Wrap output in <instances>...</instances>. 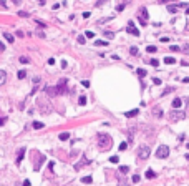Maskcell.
Segmentation results:
<instances>
[{
  "instance_id": "1",
  "label": "cell",
  "mask_w": 189,
  "mask_h": 186,
  "mask_svg": "<svg viewBox=\"0 0 189 186\" xmlns=\"http://www.w3.org/2000/svg\"><path fill=\"white\" fill-rule=\"evenodd\" d=\"M184 118H186V113H184L183 110H179V108H174V110L169 113V120L171 121H183Z\"/></svg>"
},
{
  "instance_id": "2",
  "label": "cell",
  "mask_w": 189,
  "mask_h": 186,
  "mask_svg": "<svg viewBox=\"0 0 189 186\" xmlns=\"http://www.w3.org/2000/svg\"><path fill=\"white\" fill-rule=\"evenodd\" d=\"M110 143H111V136L108 133H98V145L101 148H106Z\"/></svg>"
},
{
  "instance_id": "3",
  "label": "cell",
  "mask_w": 189,
  "mask_h": 186,
  "mask_svg": "<svg viewBox=\"0 0 189 186\" xmlns=\"http://www.w3.org/2000/svg\"><path fill=\"white\" fill-rule=\"evenodd\" d=\"M149 155H151V148L148 145H141L138 148V158L139 160H148Z\"/></svg>"
},
{
  "instance_id": "4",
  "label": "cell",
  "mask_w": 189,
  "mask_h": 186,
  "mask_svg": "<svg viewBox=\"0 0 189 186\" xmlns=\"http://www.w3.org/2000/svg\"><path fill=\"white\" fill-rule=\"evenodd\" d=\"M156 156L159 158V160H164V158H167V156H169V146L161 145L159 148L156 150Z\"/></svg>"
},
{
  "instance_id": "5",
  "label": "cell",
  "mask_w": 189,
  "mask_h": 186,
  "mask_svg": "<svg viewBox=\"0 0 189 186\" xmlns=\"http://www.w3.org/2000/svg\"><path fill=\"white\" fill-rule=\"evenodd\" d=\"M126 32H128V33H131V35H134V37H139V30L134 27V23H133V22H128Z\"/></svg>"
},
{
  "instance_id": "6",
  "label": "cell",
  "mask_w": 189,
  "mask_h": 186,
  "mask_svg": "<svg viewBox=\"0 0 189 186\" xmlns=\"http://www.w3.org/2000/svg\"><path fill=\"white\" fill-rule=\"evenodd\" d=\"M148 8H146V7H141V8H139V20H148Z\"/></svg>"
},
{
  "instance_id": "7",
  "label": "cell",
  "mask_w": 189,
  "mask_h": 186,
  "mask_svg": "<svg viewBox=\"0 0 189 186\" xmlns=\"http://www.w3.org/2000/svg\"><path fill=\"white\" fill-rule=\"evenodd\" d=\"M45 93H47L48 96H55V95H58L57 86H47V88H45Z\"/></svg>"
},
{
  "instance_id": "8",
  "label": "cell",
  "mask_w": 189,
  "mask_h": 186,
  "mask_svg": "<svg viewBox=\"0 0 189 186\" xmlns=\"http://www.w3.org/2000/svg\"><path fill=\"white\" fill-rule=\"evenodd\" d=\"M83 164H90V160H86L85 156L81 158V161H80V163H76V164H75V170H80V168H81Z\"/></svg>"
},
{
  "instance_id": "9",
  "label": "cell",
  "mask_w": 189,
  "mask_h": 186,
  "mask_svg": "<svg viewBox=\"0 0 189 186\" xmlns=\"http://www.w3.org/2000/svg\"><path fill=\"white\" fill-rule=\"evenodd\" d=\"M138 113H139V110H138V108H134V110H131V111H126L124 117L126 118H133V117H136Z\"/></svg>"
},
{
  "instance_id": "10",
  "label": "cell",
  "mask_w": 189,
  "mask_h": 186,
  "mask_svg": "<svg viewBox=\"0 0 189 186\" xmlns=\"http://www.w3.org/2000/svg\"><path fill=\"white\" fill-rule=\"evenodd\" d=\"M23 153H25V148H20V150H18V156H17V164L22 163V160H23Z\"/></svg>"
},
{
  "instance_id": "11",
  "label": "cell",
  "mask_w": 189,
  "mask_h": 186,
  "mask_svg": "<svg viewBox=\"0 0 189 186\" xmlns=\"http://www.w3.org/2000/svg\"><path fill=\"white\" fill-rule=\"evenodd\" d=\"M5 82H7V73H5V70H0V86Z\"/></svg>"
},
{
  "instance_id": "12",
  "label": "cell",
  "mask_w": 189,
  "mask_h": 186,
  "mask_svg": "<svg viewBox=\"0 0 189 186\" xmlns=\"http://www.w3.org/2000/svg\"><path fill=\"white\" fill-rule=\"evenodd\" d=\"M153 115H154V117H158V118H161V117H163V111H161V108H159V107H154V108H153Z\"/></svg>"
},
{
  "instance_id": "13",
  "label": "cell",
  "mask_w": 189,
  "mask_h": 186,
  "mask_svg": "<svg viewBox=\"0 0 189 186\" xmlns=\"http://www.w3.org/2000/svg\"><path fill=\"white\" fill-rule=\"evenodd\" d=\"M3 37H5V40L8 42V43H13V40H15V37H13V35H10L8 32H5V33H3Z\"/></svg>"
},
{
  "instance_id": "14",
  "label": "cell",
  "mask_w": 189,
  "mask_h": 186,
  "mask_svg": "<svg viewBox=\"0 0 189 186\" xmlns=\"http://www.w3.org/2000/svg\"><path fill=\"white\" fill-rule=\"evenodd\" d=\"M94 45H96V47H106V45H110V42H106V40H96V42H94Z\"/></svg>"
},
{
  "instance_id": "15",
  "label": "cell",
  "mask_w": 189,
  "mask_h": 186,
  "mask_svg": "<svg viewBox=\"0 0 189 186\" xmlns=\"http://www.w3.org/2000/svg\"><path fill=\"white\" fill-rule=\"evenodd\" d=\"M181 103H183L181 98H174L173 100V108H181Z\"/></svg>"
},
{
  "instance_id": "16",
  "label": "cell",
  "mask_w": 189,
  "mask_h": 186,
  "mask_svg": "<svg viewBox=\"0 0 189 186\" xmlns=\"http://www.w3.org/2000/svg\"><path fill=\"white\" fill-rule=\"evenodd\" d=\"M164 63H166V65H174V63H176V58H173V57H166V58H164Z\"/></svg>"
},
{
  "instance_id": "17",
  "label": "cell",
  "mask_w": 189,
  "mask_h": 186,
  "mask_svg": "<svg viewBox=\"0 0 189 186\" xmlns=\"http://www.w3.org/2000/svg\"><path fill=\"white\" fill-rule=\"evenodd\" d=\"M177 8H179L177 5H167V12H169V13H176Z\"/></svg>"
},
{
  "instance_id": "18",
  "label": "cell",
  "mask_w": 189,
  "mask_h": 186,
  "mask_svg": "<svg viewBox=\"0 0 189 186\" xmlns=\"http://www.w3.org/2000/svg\"><path fill=\"white\" fill-rule=\"evenodd\" d=\"M146 178H148V180H153V178H156V173L153 170H148L146 171Z\"/></svg>"
},
{
  "instance_id": "19",
  "label": "cell",
  "mask_w": 189,
  "mask_h": 186,
  "mask_svg": "<svg viewBox=\"0 0 189 186\" xmlns=\"http://www.w3.org/2000/svg\"><path fill=\"white\" fill-rule=\"evenodd\" d=\"M58 138H60L61 141H66V140L70 138V133H68V131H65V133H60V136H58Z\"/></svg>"
},
{
  "instance_id": "20",
  "label": "cell",
  "mask_w": 189,
  "mask_h": 186,
  "mask_svg": "<svg viewBox=\"0 0 189 186\" xmlns=\"http://www.w3.org/2000/svg\"><path fill=\"white\" fill-rule=\"evenodd\" d=\"M129 53H131L133 57H138V55H139V50H138L136 47H131V48H129Z\"/></svg>"
},
{
  "instance_id": "21",
  "label": "cell",
  "mask_w": 189,
  "mask_h": 186,
  "mask_svg": "<svg viewBox=\"0 0 189 186\" xmlns=\"http://www.w3.org/2000/svg\"><path fill=\"white\" fill-rule=\"evenodd\" d=\"M173 90H174L173 86H167V88H164V92L161 93V96H166V95H169L171 92H173Z\"/></svg>"
},
{
  "instance_id": "22",
  "label": "cell",
  "mask_w": 189,
  "mask_h": 186,
  "mask_svg": "<svg viewBox=\"0 0 189 186\" xmlns=\"http://www.w3.org/2000/svg\"><path fill=\"white\" fill-rule=\"evenodd\" d=\"M91 181H93V178H91V176H83V178H81V183H86V184H90Z\"/></svg>"
},
{
  "instance_id": "23",
  "label": "cell",
  "mask_w": 189,
  "mask_h": 186,
  "mask_svg": "<svg viewBox=\"0 0 189 186\" xmlns=\"http://www.w3.org/2000/svg\"><path fill=\"white\" fill-rule=\"evenodd\" d=\"M43 160H45V158H43V156H40V160H38V163L35 164V170H37V171H38V170H40V168H41V163H43Z\"/></svg>"
},
{
  "instance_id": "24",
  "label": "cell",
  "mask_w": 189,
  "mask_h": 186,
  "mask_svg": "<svg viewBox=\"0 0 189 186\" xmlns=\"http://www.w3.org/2000/svg\"><path fill=\"white\" fill-rule=\"evenodd\" d=\"M33 128H35V130L43 128V123H41V121H33Z\"/></svg>"
},
{
  "instance_id": "25",
  "label": "cell",
  "mask_w": 189,
  "mask_h": 186,
  "mask_svg": "<svg viewBox=\"0 0 189 186\" xmlns=\"http://www.w3.org/2000/svg\"><path fill=\"white\" fill-rule=\"evenodd\" d=\"M129 171V166H120V173L121 174H126Z\"/></svg>"
},
{
  "instance_id": "26",
  "label": "cell",
  "mask_w": 189,
  "mask_h": 186,
  "mask_svg": "<svg viewBox=\"0 0 189 186\" xmlns=\"http://www.w3.org/2000/svg\"><path fill=\"white\" fill-rule=\"evenodd\" d=\"M17 76H18L20 80H23V78L27 76V72H25V70H20V72H18V75H17Z\"/></svg>"
},
{
  "instance_id": "27",
  "label": "cell",
  "mask_w": 189,
  "mask_h": 186,
  "mask_svg": "<svg viewBox=\"0 0 189 186\" xmlns=\"http://www.w3.org/2000/svg\"><path fill=\"white\" fill-rule=\"evenodd\" d=\"M126 148H128V143H126V141H123L120 146H118V150H120V151H124Z\"/></svg>"
},
{
  "instance_id": "28",
  "label": "cell",
  "mask_w": 189,
  "mask_h": 186,
  "mask_svg": "<svg viewBox=\"0 0 189 186\" xmlns=\"http://www.w3.org/2000/svg\"><path fill=\"white\" fill-rule=\"evenodd\" d=\"M136 73H138L139 76H146V70L144 68H138V70H136Z\"/></svg>"
},
{
  "instance_id": "29",
  "label": "cell",
  "mask_w": 189,
  "mask_h": 186,
  "mask_svg": "<svg viewBox=\"0 0 189 186\" xmlns=\"http://www.w3.org/2000/svg\"><path fill=\"white\" fill-rule=\"evenodd\" d=\"M146 50H148V53H154V52L158 50V48L154 47V45H149V47H148V48H146Z\"/></svg>"
},
{
  "instance_id": "30",
  "label": "cell",
  "mask_w": 189,
  "mask_h": 186,
  "mask_svg": "<svg viewBox=\"0 0 189 186\" xmlns=\"http://www.w3.org/2000/svg\"><path fill=\"white\" fill-rule=\"evenodd\" d=\"M104 35H106L108 38H113L114 37V33H113V32H110V30H104Z\"/></svg>"
},
{
  "instance_id": "31",
  "label": "cell",
  "mask_w": 189,
  "mask_h": 186,
  "mask_svg": "<svg viewBox=\"0 0 189 186\" xmlns=\"http://www.w3.org/2000/svg\"><path fill=\"white\" fill-rule=\"evenodd\" d=\"M35 22H37V25H38V27H40V29H45V27H47V25H45V23H43V22H40V20H38V19H37V20H35Z\"/></svg>"
},
{
  "instance_id": "32",
  "label": "cell",
  "mask_w": 189,
  "mask_h": 186,
  "mask_svg": "<svg viewBox=\"0 0 189 186\" xmlns=\"http://www.w3.org/2000/svg\"><path fill=\"white\" fill-rule=\"evenodd\" d=\"M181 47H177V45H171V52H179Z\"/></svg>"
},
{
  "instance_id": "33",
  "label": "cell",
  "mask_w": 189,
  "mask_h": 186,
  "mask_svg": "<svg viewBox=\"0 0 189 186\" xmlns=\"http://www.w3.org/2000/svg\"><path fill=\"white\" fill-rule=\"evenodd\" d=\"M18 17H22V19L25 17V19H27V17H28V13H27V12H23V10H20V12H18Z\"/></svg>"
},
{
  "instance_id": "34",
  "label": "cell",
  "mask_w": 189,
  "mask_h": 186,
  "mask_svg": "<svg viewBox=\"0 0 189 186\" xmlns=\"http://www.w3.org/2000/svg\"><path fill=\"white\" fill-rule=\"evenodd\" d=\"M139 180H141L139 174H134V176H133V183H139Z\"/></svg>"
},
{
  "instance_id": "35",
  "label": "cell",
  "mask_w": 189,
  "mask_h": 186,
  "mask_svg": "<svg viewBox=\"0 0 189 186\" xmlns=\"http://www.w3.org/2000/svg\"><path fill=\"white\" fill-rule=\"evenodd\" d=\"M110 161H111V163H118V161H120V158H118V156H111Z\"/></svg>"
},
{
  "instance_id": "36",
  "label": "cell",
  "mask_w": 189,
  "mask_h": 186,
  "mask_svg": "<svg viewBox=\"0 0 189 186\" xmlns=\"http://www.w3.org/2000/svg\"><path fill=\"white\" fill-rule=\"evenodd\" d=\"M85 42H86V40H85V37H83V35H80V37H78V43H81V45H83Z\"/></svg>"
},
{
  "instance_id": "37",
  "label": "cell",
  "mask_w": 189,
  "mask_h": 186,
  "mask_svg": "<svg viewBox=\"0 0 189 186\" xmlns=\"http://www.w3.org/2000/svg\"><path fill=\"white\" fill-rule=\"evenodd\" d=\"M108 20H111V17H106V19H101V20H98V23H106Z\"/></svg>"
},
{
  "instance_id": "38",
  "label": "cell",
  "mask_w": 189,
  "mask_h": 186,
  "mask_svg": "<svg viewBox=\"0 0 189 186\" xmlns=\"http://www.w3.org/2000/svg\"><path fill=\"white\" fill-rule=\"evenodd\" d=\"M78 101H80V105H85L86 103V96H80Z\"/></svg>"
},
{
  "instance_id": "39",
  "label": "cell",
  "mask_w": 189,
  "mask_h": 186,
  "mask_svg": "<svg viewBox=\"0 0 189 186\" xmlns=\"http://www.w3.org/2000/svg\"><path fill=\"white\" fill-rule=\"evenodd\" d=\"M30 60H28V58H27V57H20V63H28Z\"/></svg>"
},
{
  "instance_id": "40",
  "label": "cell",
  "mask_w": 189,
  "mask_h": 186,
  "mask_svg": "<svg viewBox=\"0 0 189 186\" xmlns=\"http://www.w3.org/2000/svg\"><path fill=\"white\" fill-rule=\"evenodd\" d=\"M149 63H151V65H153V66H158V65H159V62H158V60H156V58H153V60H151V62H149Z\"/></svg>"
},
{
  "instance_id": "41",
  "label": "cell",
  "mask_w": 189,
  "mask_h": 186,
  "mask_svg": "<svg viewBox=\"0 0 189 186\" xmlns=\"http://www.w3.org/2000/svg\"><path fill=\"white\" fill-rule=\"evenodd\" d=\"M81 85L85 86V88H88V86H90V82H88V80H83V82H81Z\"/></svg>"
},
{
  "instance_id": "42",
  "label": "cell",
  "mask_w": 189,
  "mask_h": 186,
  "mask_svg": "<svg viewBox=\"0 0 189 186\" xmlns=\"http://www.w3.org/2000/svg\"><path fill=\"white\" fill-rule=\"evenodd\" d=\"M85 35H86V37H88V38H93V37H94V33H93V32H90V30H88V32H86V33H85Z\"/></svg>"
},
{
  "instance_id": "43",
  "label": "cell",
  "mask_w": 189,
  "mask_h": 186,
  "mask_svg": "<svg viewBox=\"0 0 189 186\" xmlns=\"http://www.w3.org/2000/svg\"><path fill=\"white\" fill-rule=\"evenodd\" d=\"M5 120H7V117H0V126L5 125Z\"/></svg>"
},
{
  "instance_id": "44",
  "label": "cell",
  "mask_w": 189,
  "mask_h": 186,
  "mask_svg": "<svg viewBox=\"0 0 189 186\" xmlns=\"http://www.w3.org/2000/svg\"><path fill=\"white\" fill-rule=\"evenodd\" d=\"M153 83H154V85H161V80L159 78H153Z\"/></svg>"
},
{
  "instance_id": "45",
  "label": "cell",
  "mask_w": 189,
  "mask_h": 186,
  "mask_svg": "<svg viewBox=\"0 0 189 186\" xmlns=\"http://www.w3.org/2000/svg\"><path fill=\"white\" fill-rule=\"evenodd\" d=\"M104 2H106V0H98V2H96V7H101Z\"/></svg>"
},
{
  "instance_id": "46",
  "label": "cell",
  "mask_w": 189,
  "mask_h": 186,
  "mask_svg": "<svg viewBox=\"0 0 189 186\" xmlns=\"http://www.w3.org/2000/svg\"><path fill=\"white\" fill-rule=\"evenodd\" d=\"M161 42H163V43H167V42H169V38H167V37H161Z\"/></svg>"
},
{
  "instance_id": "47",
  "label": "cell",
  "mask_w": 189,
  "mask_h": 186,
  "mask_svg": "<svg viewBox=\"0 0 189 186\" xmlns=\"http://www.w3.org/2000/svg\"><path fill=\"white\" fill-rule=\"evenodd\" d=\"M159 3H169V2H174V0H158Z\"/></svg>"
},
{
  "instance_id": "48",
  "label": "cell",
  "mask_w": 189,
  "mask_h": 186,
  "mask_svg": "<svg viewBox=\"0 0 189 186\" xmlns=\"http://www.w3.org/2000/svg\"><path fill=\"white\" fill-rule=\"evenodd\" d=\"M83 19H90V12H83Z\"/></svg>"
},
{
  "instance_id": "49",
  "label": "cell",
  "mask_w": 189,
  "mask_h": 186,
  "mask_svg": "<svg viewBox=\"0 0 189 186\" xmlns=\"http://www.w3.org/2000/svg\"><path fill=\"white\" fill-rule=\"evenodd\" d=\"M48 65H55V58H48Z\"/></svg>"
},
{
  "instance_id": "50",
  "label": "cell",
  "mask_w": 189,
  "mask_h": 186,
  "mask_svg": "<svg viewBox=\"0 0 189 186\" xmlns=\"http://www.w3.org/2000/svg\"><path fill=\"white\" fill-rule=\"evenodd\" d=\"M183 50L186 52V53H189V45H184V47H183Z\"/></svg>"
},
{
  "instance_id": "51",
  "label": "cell",
  "mask_w": 189,
  "mask_h": 186,
  "mask_svg": "<svg viewBox=\"0 0 189 186\" xmlns=\"http://www.w3.org/2000/svg\"><path fill=\"white\" fill-rule=\"evenodd\" d=\"M123 8H124V5H118V7H116V10H118V12H121Z\"/></svg>"
},
{
  "instance_id": "52",
  "label": "cell",
  "mask_w": 189,
  "mask_h": 186,
  "mask_svg": "<svg viewBox=\"0 0 189 186\" xmlns=\"http://www.w3.org/2000/svg\"><path fill=\"white\" fill-rule=\"evenodd\" d=\"M37 83H40V78H38V76H37V78H33V85H37Z\"/></svg>"
},
{
  "instance_id": "53",
  "label": "cell",
  "mask_w": 189,
  "mask_h": 186,
  "mask_svg": "<svg viewBox=\"0 0 189 186\" xmlns=\"http://www.w3.org/2000/svg\"><path fill=\"white\" fill-rule=\"evenodd\" d=\"M3 50H5V45H3L2 42H0V52H3Z\"/></svg>"
},
{
  "instance_id": "54",
  "label": "cell",
  "mask_w": 189,
  "mask_h": 186,
  "mask_svg": "<svg viewBox=\"0 0 189 186\" xmlns=\"http://www.w3.org/2000/svg\"><path fill=\"white\" fill-rule=\"evenodd\" d=\"M38 3H40V5H45V2H47V0H37Z\"/></svg>"
},
{
  "instance_id": "55",
  "label": "cell",
  "mask_w": 189,
  "mask_h": 186,
  "mask_svg": "<svg viewBox=\"0 0 189 186\" xmlns=\"http://www.w3.org/2000/svg\"><path fill=\"white\" fill-rule=\"evenodd\" d=\"M0 5H2V7H3V8H5V7H7V3H5V2H3V0H0Z\"/></svg>"
},
{
  "instance_id": "56",
  "label": "cell",
  "mask_w": 189,
  "mask_h": 186,
  "mask_svg": "<svg viewBox=\"0 0 189 186\" xmlns=\"http://www.w3.org/2000/svg\"><path fill=\"white\" fill-rule=\"evenodd\" d=\"M20 2H22V0H13V3H15V5H18Z\"/></svg>"
},
{
  "instance_id": "57",
  "label": "cell",
  "mask_w": 189,
  "mask_h": 186,
  "mask_svg": "<svg viewBox=\"0 0 189 186\" xmlns=\"http://www.w3.org/2000/svg\"><path fill=\"white\" fill-rule=\"evenodd\" d=\"M183 82H184V83H189V76H187V78H184Z\"/></svg>"
},
{
  "instance_id": "58",
  "label": "cell",
  "mask_w": 189,
  "mask_h": 186,
  "mask_svg": "<svg viewBox=\"0 0 189 186\" xmlns=\"http://www.w3.org/2000/svg\"><path fill=\"white\" fill-rule=\"evenodd\" d=\"M186 15H189V7H187V10H186Z\"/></svg>"
},
{
  "instance_id": "59",
  "label": "cell",
  "mask_w": 189,
  "mask_h": 186,
  "mask_svg": "<svg viewBox=\"0 0 189 186\" xmlns=\"http://www.w3.org/2000/svg\"><path fill=\"white\" fill-rule=\"evenodd\" d=\"M186 148H189V143H187V145H186Z\"/></svg>"
}]
</instances>
